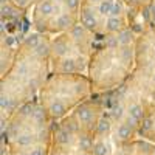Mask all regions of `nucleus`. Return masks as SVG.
<instances>
[{
  "label": "nucleus",
  "mask_w": 155,
  "mask_h": 155,
  "mask_svg": "<svg viewBox=\"0 0 155 155\" xmlns=\"http://www.w3.org/2000/svg\"><path fill=\"white\" fill-rule=\"evenodd\" d=\"M81 22H82V25L87 28V30H95L96 28V25H98V20H96V17H95V11H92L90 8H84L82 9V12H81Z\"/></svg>",
  "instance_id": "f257e3e1"
},
{
  "label": "nucleus",
  "mask_w": 155,
  "mask_h": 155,
  "mask_svg": "<svg viewBox=\"0 0 155 155\" xmlns=\"http://www.w3.org/2000/svg\"><path fill=\"white\" fill-rule=\"evenodd\" d=\"M121 30H124V22L121 17L110 16L106 19V31L107 33H120Z\"/></svg>",
  "instance_id": "f03ea898"
},
{
  "label": "nucleus",
  "mask_w": 155,
  "mask_h": 155,
  "mask_svg": "<svg viewBox=\"0 0 155 155\" xmlns=\"http://www.w3.org/2000/svg\"><path fill=\"white\" fill-rule=\"evenodd\" d=\"M113 5H115V0H101V2L98 3V6H96L98 14L102 16V17H110Z\"/></svg>",
  "instance_id": "7ed1b4c3"
},
{
  "label": "nucleus",
  "mask_w": 155,
  "mask_h": 155,
  "mask_svg": "<svg viewBox=\"0 0 155 155\" xmlns=\"http://www.w3.org/2000/svg\"><path fill=\"white\" fill-rule=\"evenodd\" d=\"M51 51L56 54V56H65L68 53V44L65 39H58L54 41L53 47H51Z\"/></svg>",
  "instance_id": "20e7f679"
},
{
  "label": "nucleus",
  "mask_w": 155,
  "mask_h": 155,
  "mask_svg": "<svg viewBox=\"0 0 155 155\" xmlns=\"http://www.w3.org/2000/svg\"><path fill=\"white\" fill-rule=\"evenodd\" d=\"M76 115H78V118H79V121L84 123V124L92 123V120H93V112L90 109H87V107H79L78 112H76Z\"/></svg>",
  "instance_id": "39448f33"
},
{
  "label": "nucleus",
  "mask_w": 155,
  "mask_h": 155,
  "mask_svg": "<svg viewBox=\"0 0 155 155\" xmlns=\"http://www.w3.org/2000/svg\"><path fill=\"white\" fill-rule=\"evenodd\" d=\"M127 113H129V116H132V118L137 120V121L144 118V110H143V107H141L140 104H132L130 107H129Z\"/></svg>",
  "instance_id": "423d86ee"
},
{
  "label": "nucleus",
  "mask_w": 155,
  "mask_h": 155,
  "mask_svg": "<svg viewBox=\"0 0 155 155\" xmlns=\"http://www.w3.org/2000/svg\"><path fill=\"white\" fill-rule=\"evenodd\" d=\"M116 41H118L120 45H129L132 42V31H129V30H121L118 34H116Z\"/></svg>",
  "instance_id": "0eeeda50"
},
{
  "label": "nucleus",
  "mask_w": 155,
  "mask_h": 155,
  "mask_svg": "<svg viewBox=\"0 0 155 155\" xmlns=\"http://www.w3.org/2000/svg\"><path fill=\"white\" fill-rule=\"evenodd\" d=\"M130 135H132V126H129V124H120L118 129H116V137L121 140L130 138Z\"/></svg>",
  "instance_id": "6e6552de"
},
{
  "label": "nucleus",
  "mask_w": 155,
  "mask_h": 155,
  "mask_svg": "<svg viewBox=\"0 0 155 155\" xmlns=\"http://www.w3.org/2000/svg\"><path fill=\"white\" fill-rule=\"evenodd\" d=\"M56 140L61 144H68L71 141V132H68L67 129H61V130L56 134Z\"/></svg>",
  "instance_id": "1a4fd4ad"
},
{
  "label": "nucleus",
  "mask_w": 155,
  "mask_h": 155,
  "mask_svg": "<svg viewBox=\"0 0 155 155\" xmlns=\"http://www.w3.org/2000/svg\"><path fill=\"white\" fill-rule=\"evenodd\" d=\"M34 141V137L31 134H22L17 137V144L22 146V147H27V146H31Z\"/></svg>",
  "instance_id": "9d476101"
},
{
  "label": "nucleus",
  "mask_w": 155,
  "mask_h": 155,
  "mask_svg": "<svg viewBox=\"0 0 155 155\" xmlns=\"http://www.w3.org/2000/svg\"><path fill=\"white\" fill-rule=\"evenodd\" d=\"M65 110H67L65 106H64L61 101H54L53 104L50 106V112L53 113L54 116H61V115H64V113H65Z\"/></svg>",
  "instance_id": "9b49d317"
},
{
  "label": "nucleus",
  "mask_w": 155,
  "mask_h": 155,
  "mask_svg": "<svg viewBox=\"0 0 155 155\" xmlns=\"http://www.w3.org/2000/svg\"><path fill=\"white\" fill-rule=\"evenodd\" d=\"M39 44H41V37H39L37 34H30L28 37H25V45H27L28 48H36Z\"/></svg>",
  "instance_id": "f8f14e48"
},
{
  "label": "nucleus",
  "mask_w": 155,
  "mask_h": 155,
  "mask_svg": "<svg viewBox=\"0 0 155 155\" xmlns=\"http://www.w3.org/2000/svg\"><path fill=\"white\" fill-rule=\"evenodd\" d=\"M93 153L95 155H107L109 153V146L106 143H102V141H99V143H96L93 146Z\"/></svg>",
  "instance_id": "ddd939ff"
},
{
  "label": "nucleus",
  "mask_w": 155,
  "mask_h": 155,
  "mask_svg": "<svg viewBox=\"0 0 155 155\" xmlns=\"http://www.w3.org/2000/svg\"><path fill=\"white\" fill-rule=\"evenodd\" d=\"M92 146H93V143H92V138H90V137H87V135L79 137V147H81L82 150L92 149Z\"/></svg>",
  "instance_id": "4468645a"
},
{
  "label": "nucleus",
  "mask_w": 155,
  "mask_h": 155,
  "mask_svg": "<svg viewBox=\"0 0 155 155\" xmlns=\"http://www.w3.org/2000/svg\"><path fill=\"white\" fill-rule=\"evenodd\" d=\"M109 129H110V121H109V120L102 118V120H99V121H98V126H96L98 134H106V132L109 130Z\"/></svg>",
  "instance_id": "2eb2a0df"
},
{
  "label": "nucleus",
  "mask_w": 155,
  "mask_h": 155,
  "mask_svg": "<svg viewBox=\"0 0 155 155\" xmlns=\"http://www.w3.org/2000/svg\"><path fill=\"white\" fill-rule=\"evenodd\" d=\"M64 5L67 6V11H76L79 8V2L81 0H62Z\"/></svg>",
  "instance_id": "dca6fc26"
},
{
  "label": "nucleus",
  "mask_w": 155,
  "mask_h": 155,
  "mask_svg": "<svg viewBox=\"0 0 155 155\" xmlns=\"http://www.w3.org/2000/svg\"><path fill=\"white\" fill-rule=\"evenodd\" d=\"M121 14H123V3H121V2H115L113 9H112V14H110V16L121 17Z\"/></svg>",
  "instance_id": "f3484780"
},
{
  "label": "nucleus",
  "mask_w": 155,
  "mask_h": 155,
  "mask_svg": "<svg viewBox=\"0 0 155 155\" xmlns=\"http://www.w3.org/2000/svg\"><path fill=\"white\" fill-rule=\"evenodd\" d=\"M113 116H115V118H121V116H123V107L121 106L113 109Z\"/></svg>",
  "instance_id": "a211bd4d"
},
{
  "label": "nucleus",
  "mask_w": 155,
  "mask_h": 155,
  "mask_svg": "<svg viewBox=\"0 0 155 155\" xmlns=\"http://www.w3.org/2000/svg\"><path fill=\"white\" fill-rule=\"evenodd\" d=\"M150 127H152V120H144L143 121V130H147Z\"/></svg>",
  "instance_id": "6ab92c4d"
},
{
  "label": "nucleus",
  "mask_w": 155,
  "mask_h": 155,
  "mask_svg": "<svg viewBox=\"0 0 155 155\" xmlns=\"http://www.w3.org/2000/svg\"><path fill=\"white\" fill-rule=\"evenodd\" d=\"M30 155H45V150H44L42 147H37V149H34Z\"/></svg>",
  "instance_id": "aec40b11"
},
{
  "label": "nucleus",
  "mask_w": 155,
  "mask_h": 155,
  "mask_svg": "<svg viewBox=\"0 0 155 155\" xmlns=\"http://www.w3.org/2000/svg\"><path fill=\"white\" fill-rule=\"evenodd\" d=\"M16 44V39L12 37V36H8L6 37V47H11V45H14Z\"/></svg>",
  "instance_id": "412c9836"
},
{
  "label": "nucleus",
  "mask_w": 155,
  "mask_h": 155,
  "mask_svg": "<svg viewBox=\"0 0 155 155\" xmlns=\"http://www.w3.org/2000/svg\"><path fill=\"white\" fill-rule=\"evenodd\" d=\"M150 17L155 20V5H152V8H150Z\"/></svg>",
  "instance_id": "4be33fe9"
},
{
  "label": "nucleus",
  "mask_w": 155,
  "mask_h": 155,
  "mask_svg": "<svg viewBox=\"0 0 155 155\" xmlns=\"http://www.w3.org/2000/svg\"><path fill=\"white\" fill-rule=\"evenodd\" d=\"M82 155H90V153H82Z\"/></svg>",
  "instance_id": "5701e85b"
}]
</instances>
